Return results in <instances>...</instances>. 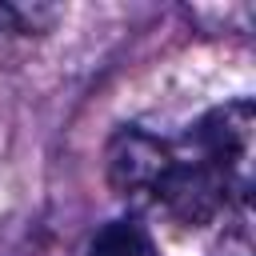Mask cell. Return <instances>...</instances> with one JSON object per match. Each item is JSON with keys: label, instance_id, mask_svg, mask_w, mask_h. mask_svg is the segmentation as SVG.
I'll list each match as a JSON object with an SVG mask.
<instances>
[{"label": "cell", "instance_id": "6da1fadb", "mask_svg": "<svg viewBox=\"0 0 256 256\" xmlns=\"http://www.w3.org/2000/svg\"><path fill=\"white\" fill-rule=\"evenodd\" d=\"M168 176V140L152 136L148 128H120L108 144V184L112 192L144 212H156L160 188Z\"/></svg>", "mask_w": 256, "mask_h": 256}, {"label": "cell", "instance_id": "7a4b0ae2", "mask_svg": "<svg viewBox=\"0 0 256 256\" xmlns=\"http://www.w3.org/2000/svg\"><path fill=\"white\" fill-rule=\"evenodd\" d=\"M88 256H160V252H156L152 232H148L140 220L124 216V220H108V224L92 236Z\"/></svg>", "mask_w": 256, "mask_h": 256}, {"label": "cell", "instance_id": "3957f363", "mask_svg": "<svg viewBox=\"0 0 256 256\" xmlns=\"http://www.w3.org/2000/svg\"><path fill=\"white\" fill-rule=\"evenodd\" d=\"M60 8L48 4H0V44L12 36H32V32H48L56 24Z\"/></svg>", "mask_w": 256, "mask_h": 256}, {"label": "cell", "instance_id": "277c9868", "mask_svg": "<svg viewBox=\"0 0 256 256\" xmlns=\"http://www.w3.org/2000/svg\"><path fill=\"white\" fill-rule=\"evenodd\" d=\"M212 256H252V228H248V212H236L232 228H224V240L216 244Z\"/></svg>", "mask_w": 256, "mask_h": 256}]
</instances>
